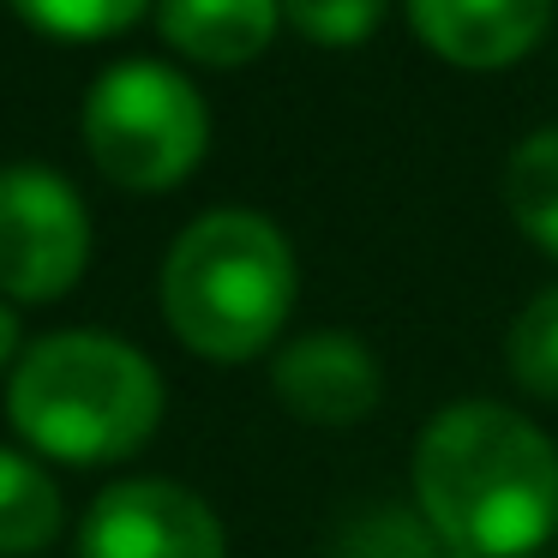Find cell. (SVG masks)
Returning <instances> with one entry per match:
<instances>
[{
	"label": "cell",
	"instance_id": "cell-5",
	"mask_svg": "<svg viewBox=\"0 0 558 558\" xmlns=\"http://www.w3.org/2000/svg\"><path fill=\"white\" fill-rule=\"evenodd\" d=\"M90 265L85 198L43 162L0 169V294L61 301Z\"/></svg>",
	"mask_w": 558,
	"mask_h": 558
},
{
	"label": "cell",
	"instance_id": "cell-8",
	"mask_svg": "<svg viewBox=\"0 0 558 558\" xmlns=\"http://www.w3.org/2000/svg\"><path fill=\"white\" fill-rule=\"evenodd\" d=\"M409 25L438 61L498 73L553 25V0H409Z\"/></svg>",
	"mask_w": 558,
	"mask_h": 558
},
{
	"label": "cell",
	"instance_id": "cell-3",
	"mask_svg": "<svg viewBox=\"0 0 558 558\" xmlns=\"http://www.w3.org/2000/svg\"><path fill=\"white\" fill-rule=\"evenodd\" d=\"M294 306V253L258 210H205L162 258L169 330L205 361H253Z\"/></svg>",
	"mask_w": 558,
	"mask_h": 558
},
{
	"label": "cell",
	"instance_id": "cell-16",
	"mask_svg": "<svg viewBox=\"0 0 558 558\" xmlns=\"http://www.w3.org/2000/svg\"><path fill=\"white\" fill-rule=\"evenodd\" d=\"M19 337H25V330H19V313L0 301V366H7V361L19 366V354H25V349H19Z\"/></svg>",
	"mask_w": 558,
	"mask_h": 558
},
{
	"label": "cell",
	"instance_id": "cell-11",
	"mask_svg": "<svg viewBox=\"0 0 558 558\" xmlns=\"http://www.w3.org/2000/svg\"><path fill=\"white\" fill-rule=\"evenodd\" d=\"M505 205L517 229L558 258V126H541L534 138L517 145L505 169Z\"/></svg>",
	"mask_w": 558,
	"mask_h": 558
},
{
	"label": "cell",
	"instance_id": "cell-9",
	"mask_svg": "<svg viewBox=\"0 0 558 558\" xmlns=\"http://www.w3.org/2000/svg\"><path fill=\"white\" fill-rule=\"evenodd\" d=\"M282 0H157V31L198 66H246L270 49Z\"/></svg>",
	"mask_w": 558,
	"mask_h": 558
},
{
	"label": "cell",
	"instance_id": "cell-10",
	"mask_svg": "<svg viewBox=\"0 0 558 558\" xmlns=\"http://www.w3.org/2000/svg\"><path fill=\"white\" fill-rule=\"evenodd\" d=\"M61 534V493L31 457L0 445V558H31Z\"/></svg>",
	"mask_w": 558,
	"mask_h": 558
},
{
	"label": "cell",
	"instance_id": "cell-14",
	"mask_svg": "<svg viewBox=\"0 0 558 558\" xmlns=\"http://www.w3.org/2000/svg\"><path fill=\"white\" fill-rule=\"evenodd\" d=\"M282 19H289L306 43L349 49V43H366L378 31L385 0H282Z\"/></svg>",
	"mask_w": 558,
	"mask_h": 558
},
{
	"label": "cell",
	"instance_id": "cell-15",
	"mask_svg": "<svg viewBox=\"0 0 558 558\" xmlns=\"http://www.w3.org/2000/svg\"><path fill=\"white\" fill-rule=\"evenodd\" d=\"M342 558H462V553H450L433 529H421L409 517H373Z\"/></svg>",
	"mask_w": 558,
	"mask_h": 558
},
{
	"label": "cell",
	"instance_id": "cell-4",
	"mask_svg": "<svg viewBox=\"0 0 558 558\" xmlns=\"http://www.w3.org/2000/svg\"><path fill=\"white\" fill-rule=\"evenodd\" d=\"M85 145L114 186L169 193L205 162V97L162 61H121L85 97Z\"/></svg>",
	"mask_w": 558,
	"mask_h": 558
},
{
	"label": "cell",
	"instance_id": "cell-13",
	"mask_svg": "<svg viewBox=\"0 0 558 558\" xmlns=\"http://www.w3.org/2000/svg\"><path fill=\"white\" fill-rule=\"evenodd\" d=\"M19 19H31L37 31L61 43H102V37H121L126 25H138L150 0H13Z\"/></svg>",
	"mask_w": 558,
	"mask_h": 558
},
{
	"label": "cell",
	"instance_id": "cell-6",
	"mask_svg": "<svg viewBox=\"0 0 558 558\" xmlns=\"http://www.w3.org/2000/svg\"><path fill=\"white\" fill-rule=\"evenodd\" d=\"M78 558H229V534L193 486L121 481L85 510Z\"/></svg>",
	"mask_w": 558,
	"mask_h": 558
},
{
	"label": "cell",
	"instance_id": "cell-1",
	"mask_svg": "<svg viewBox=\"0 0 558 558\" xmlns=\"http://www.w3.org/2000/svg\"><path fill=\"white\" fill-rule=\"evenodd\" d=\"M421 517L462 558H529L558 534V450L505 402H457L414 450Z\"/></svg>",
	"mask_w": 558,
	"mask_h": 558
},
{
	"label": "cell",
	"instance_id": "cell-7",
	"mask_svg": "<svg viewBox=\"0 0 558 558\" xmlns=\"http://www.w3.org/2000/svg\"><path fill=\"white\" fill-rule=\"evenodd\" d=\"M270 385H277V402L294 421H313V426H354L385 397L378 354L361 337H349V330L294 337L277 354V366H270Z\"/></svg>",
	"mask_w": 558,
	"mask_h": 558
},
{
	"label": "cell",
	"instance_id": "cell-12",
	"mask_svg": "<svg viewBox=\"0 0 558 558\" xmlns=\"http://www.w3.org/2000/svg\"><path fill=\"white\" fill-rule=\"evenodd\" d=\"M505 366L522 390L558 397V289H541L505 337Z\"/></svg>",
	"mask_w": 558,
	"mask_h": 558
},
{
	"label": "cell",
	"instance_id": "cell-2",
	"mask_svg": "<svg viewBox=\"0 0 558 558\" xmlns=\"http://www.w3.org/2000/svg\"><path fill=\"white\" fill-rule=\"evenodd\" d=\"M7 414L19 438L54 462H121L162 426V378L121 337L54 330L19 354Z\"/></svg>",
	"mask_w": 558,
	"mask_h": 558
}]
</instances>
